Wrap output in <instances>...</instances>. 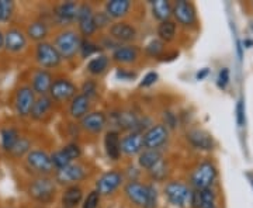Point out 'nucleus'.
Returning <instances> with one entry per match:
<instances>
[{
	"mask_svg": "<svg viewBox=\"0 0 253 208\" xmlns=\"http://www.w3.org/2000/svg\"><path fill=\"white\" fill-rule=\"evenodd\" d=\"M76 26H78L76 30L79 31L82 38L91 40L97 34V28L94 24V9L90 3H87V1L79 3L78 16H76Z\"/></svg>",
	"mask_w": 253,
	"mask_h": 208,
	"instance_id": "nucleus-12",
	"label": "nucleus"
},
{
	"mask_svg": "<svg viewBox=\"0 0 253 208\" xmlns=\"http://www.w3.org/2000/svg\"><path fill=\"white\" fill-rule=\"evenodd\" d=\"M148 176L151 177V180L152 183H159V181H165L168 179V176H169V166H168V162H166V159L163 158L162 161L159 163H156L154 167L151 169V170H148Z\"/></svg>",
	"mask_w": 253,
	"mask_h": 208,
	"instance_id": "nucleus-37",
	"label": "nucleus"
},
{
	"mask_svg": "<svg viewBox=\"0 0 253 208\" xmlns=\"http://www.w3.org/2000/svg\"><path fill=\"white\" fill-rule=\"evenodd\" d=\"M159 79V75L156 72H148L144 76V79L141 81V87H151Z\"/></svg>",
	"mask_w": 253,
	"mask_h": 208,
	"instance_id": "nucleus-50",
	"label": "nucleus"
},
{
	"mask_svg": "<svg viewBox=\"0 0 253 208\" xmlns=\"http://www.w3.org/2000/svg\"><path fill=\"white\" fill-rule=\"evenodd\" d=\"M51 155V161H52V165H54V169L55 172H58V170H62L63 167H66V166H69L71 163H73L71 159H69V156L65 154V151H63L62 148H59V149H56L54 151Z\"/></svg>",
	"mask_w": 253,
	"mask_h": 208,
	"instance_id": "nucleus-40",
	"label": "nucleus"
},
{
	"mask_svg": "<svg viewBox=\"0 0 253 208\" xmlns=\"http://www.w3.org/2000/svg\"><path fill=\"white\" fill-rule=\"evenodd\" d=\"M184 139L191 149L199 152H212L215 149V139L204 128H189L184 134Z\"/></svg>",
	"mask_w": 253,
	"mask_h": 208,
	"instance_id": "nucleus-11",
	"label": "nucleus"
},
{
	"mask_svg": "<svg viewBox=\"0 0 253 208\" xmlns=\"http://www.w3.org/2000/svg\"><path fill=\"white\" fill-rule=\"evenodd\" d=\"M172 20L177 24V27L196 30L199 27V14H197L196 4L187 0L173 1Z\"/></svg>",
	"mask_w": 253,
	"mask_h": 208,
	"instance_id": "nucleus-4",
	"label": "nucleus"
},
{
	"mask_svg": "<svg viewBox=\"0 0 253 208\" xmlns=\"http://www.w3.org/2000/svg\"><path fill=\"white\" fill-rule=\"evenodd\" d=\"M101 196L96 190H90L87 193V196H84V199L82 201V208H99Z\"/></svg>",
	"mask_w": 253,
	"mask_h": 208,
	"instance_id": "nucleus-45",
	"label": "nucleus"
},
{
	"mask_svg": "<svg viewBox=\"0 0 253 208\" xmlns=\"http://www.w3.org/2000/svg\"><path fill=\"white\" fill-rule=\"evenodd\" d=\"M132 9H134V3L131 0H107L103 4V10L113 21L124 20Z\"/></svg>",
	"mask_w": 253,
	"mask_h": 208,
	"instance_id": "nucleus-23",
	"label": "nucleus"
},
{
	"mask_svg": "<svg viewBox=\"0 0 253 208\" xmlns=\"http://www.w3.org/2000/svg\"><path fill=\"white\" fill-rule=\"evenodd\" d=\"M200 196H201L200 208H219V199L215 187L200 190Z\"/></svg>",
	"mask_w": 253,
	"mask_h": 208,
	"instance_id": "nucleus-34",
	"label": "nucleus"
},
{
	"mask_svg": "<svg viewBox=\"0 0 253 208\" xmlns=\"http://www.w3.org/2000/svg\"><path fill=\"white\" fill-rule=\"evenodd\" d=\"M89 167L82 163L81 161L71 163L69 166L63 167L62 170L55 172V181L56 184H61L63 187L66 186H73V184H79L83 180H86L89 177Z\"/></svg>",
	"mask_w": 253,
	"mask_h": 208,
	"instance_id": "nucleus-9",
	"label": "nucleus"
},
{
	"mask_svg": "<svg viewBox=\"0 0 253 208\" xmlns=\"http://www.w3.org/2000/svg\"><path fill=\"white\" fill-rule=\"evenodd\" d=\"M78 9L79 3L78 1H61L55 4L52 7V21L58 27L69 28L72 24L76 23V16H78Z\"/></svg>",
	"mask_w": 253,
	"mask_h": 208,
	"instance_id": "nucleus-14",
	"label": "nucleus"
},
{
	"mask_svg": "<svg viewBox=\"0 0 253 208\" xmlns=\"http://www.w3.org/2000/svg\"><path fill=\"white\" fill-rule=\"evenodd\" d=\"M111 66V59L106 52L94 55L93 58H90L86 64V72L90 75V78H100L104 73H107V71Z\"/></svg>",
	"mask_w": 253,
	"mask_h": 208,
	"instance_id": "nucleus-29",
	"label": "nucleus"
},
{
	"mask_svg": "<svg viewBox=\"0 0 253 208\" xmlns=\"http://www.w3.org/2000/svg\"><path fill=\"white\" fill-rule=\"evenodd\" d=\"M55 103L49 96H38L34 101V106L30 113V118L37 123H42L49 117L54 111Z\"/></svg>",
	"mask_w": 253,
	"mask_h": 208,
	"instance_id": "nucleus-27",
	"label": "nucleus"
},
{
	"mask_svg": "<svg viewBox=\"0 0 253 208\" xmlns=\"http://www.w3.org/2000/svg\"><path fill=\"white\" fill-rule=\"evenodd\" d=\"M24 33L27 36L28 41L40 44V42L48 41V37L51 34V27H49V24L46 23L45 20L37 18V20H33V21L28 23Z\"/></svg>",
	"mask_w": 253,
	"mask_h": 208,
	"instance_id": "nucleus-26",
	"label": "nucleus"
},
{
	"mask_svg": "<svg viewBox=\"0 0 253 208\" xmlns=\"http://www.w3.org/2000/svg\"><path fill=\"white\" fill-rule=\"evenodd\" d=\"M82 40L83 38L76 28H61L54 36L52 44L58 49V52L62 56L63 61L71 62L79 55Z\"/></svg>",
	"mask_w": 253,
	"mask_h": 208,
	"instance_id": "nucleus-2",
	"label": "nucleus"
},
{
	"mask_svg": "<svg viewBox=\"0 0 253 208\" xmlns=\"http://www.w3.org/2000/svg\"><path fill=\"white\" fill-rule=\"evenodd\" d=\"M79 93V87L69 78H54L48 96L52 99L55 104H68L71 100Z\"/></svg>",
	"mask_w": 253,
	"mask_h": 208,
	"instance_id": "nucleus-8",
	"label": "nucleus"
},
{
	"mask_svg": "<svg viewBox=\"0 0 253 208\" xmlns=\"http://www.w3.org/2000/svg\"><path fill=\"white\" fill-rule=\"evenodd\" d=\"M172 9L173 3L169 0H155L151 1V14L158 21H168L172 20Z\"/></svg>",
	"mask_w": 253,
	"mask_h": 208,
	"instance_id": "nucleus-31",
	"label": "nucleus"
},
{
	"mask_svg": "<svg viewBox=\"0 0 253 208\" xmlns=\"http://www.w3.org/2000/svg\"><path fill=\"white\" fill-rule=\"evenodd\" d=\"M159 204V189L155 183H148V193L144 208H158Z\"/></svg>",
	"mask_w": 253,
	"mask_h": 208,
	"instance_id": "nucleus-43",
	"label": "nucleus"
},
{
	"mask_svg": "<svg viewBox=\"0 0 253 208\" xmlns=\"http://www.w3.org/2000/svg\"><path fill=\"white\" fill-rule=\"evenodd\" d=\"M190 194H191L190 186L181 180H169L163 186L165 199L174 208L189 207Z\"/></svg>",
	"mask_w": 253,
	"mask_h": 208,
	"instance_id": "nucleus-6",
	"label": "nucleus"
},
{
	"mask_svg": "<svg viewBox=\"0 0 253 208\" xmlns=\"http://www.w3.org/2000/svg\"><path fill=\"white\" fill-rule=\"evenodd\" d=\"M123 193L132 206L144 208L146 193H148V183H142L139 180L126 181V184L123 186Z\"/></svg>",
	"mask_w": 253,
	"mask_h": 208,
	"instance_id": "nucleus-21",
	"label": "nucleus"
},
{
	"mask_svg": "<svg viewBox=\"0 0 253 208\" xmlns=\"http://www.w3.org/2000/svg\"><path fill=\"white\" fill-rule=\"evenodd\" d=\"M219 179V170L217 163L211 159H204L199 162L190 172L189 184L193 190H204L210 187H215Z\"/></svg>",
	"mask_w": 253,
	"mask_h": 208,
	"instance_id": "nucleus-1",
	"label": "nucleus"
},
{
	"mask_svg": "<svg viewBox=\"0 0 253 208\" xmlns=\"http://www.w3.org/2000/svg\"><path fill=\"white\" fill-rule=\"evenodd\" d=\"M4 49V33L0 30V51Z\"/></svg>",
	"mask_w": 253,
	"mask_h": 208,
	"instance_id": "nucleus-52",
	"label": "nucleus"
},
{
	"mask_svg": "<svg viewBox=\"0 0 253 208\" xmlns=\"http://www.w3.org/2000/svg\"><path fill=\"white\" fill-rule=\"evenodd\" d=\"M124 184H126L124 173L118 169H111L99 176V179L94 183V190L101 197H109L118 191V189H121Z\"/></svg>",
	"mask_w": 253,
	"mask_h": 208,
	"instance_id": "nucleus-10",
	"label": "nucleus"
},
{
	"mask_svg": "<svg viewBox=\"0 0 253 208\" xmlns=\"http://www.w3.org/2000/svg\"><path fill=\"white\" fill-rule=\"evenodd\" d=\"M93 107V100L86 97L84 94L78 93L69 103H68V114L73 121H81L86 114H89Z\"/></svg>",
	"mask_w": 253,
	"mask_h": 208,
	"instance_id": "nucleus-24",
	"label": "nucleus"
},
{
	"mask_svg": "<svg viewBox=\"0 0 253 208\" xmlns=\"http://www.w3.org/2000/svg\"><path fill=\"white\" fill-rule=\"evenodd\" d=\"M20 136L21 135H20V132L16 127L6 125V127L0 128V148H1V151L10 154Z\"/></svg>",
	"mask_w": 253,
	"mask_h": 208,
	"instance_id": "nucleus-33",
	"label": "nucleus"
},
{
	"mask_svg": "<svg viewBox=\"0 0 253 208\" xmlns=\"http://www.w3.org/2000/svg\"><path fill=\"white\" fill-rule=\"evenodd\" d=\"M141 58V48L136 44H126V45H118L111 55V64L118 65L120 68L135 65Z\"/></svg>",
	"mask_w": 253,
	"mask_h": 208,
	"instance_id": "nucleus-19",
	"label": "nucleus"
},
{
	"mask_svg": "<svg viewBox=\"0 0 253 208\" xmlns=\"http://www.w3.org/2000/svg\"><path fill=\"white\" fill-rule=\"evenodd\" d=\"M99 45L100 48L104 51V49H110L111 52L117 48L120 44L118 42H116L111 37L109 36V34H103V36L100 37V41H99Z\"/></svg>",
	"mask_w": 253,
	"mask_h": 208,
	"instance_id": "nucleus-47",
	"label": "nucleus"
},
{
	"mask_svg": "<svg viewBox=\"0 0 253 208\" xmlns=\"http://www.w3.org/2000/svg\"><path fill=\"white\" fill-rule=\"evenodd\" d=\"M84 199V191L79 184L63 187L61 194V207L62 208H79Z\"/></svg>",
	"mask_w": 253,
	"mask_h": 208,
	"instance_id": "nucleus-28",
	"label": "nucleus"
},
{
	"mask_svg": "<svg viewBox=\"0 0 253 208\" xmlns=\"http://www.w3.org/2000/svg\"><path fill=\"white\" fill-rule=\"evenodd\" d=\"M163 159L162 151H158V149H144L141 154L138 155V159H136V165L141 170H151L156 163H159Z\"/></svg>",
	"mask_w": 253,
	"mask_h": 208,
	"instance_id": "nucleus-30",
	"label": "nucleus"
},
{
	"mask_svg": "<svg viewBox=\"0 0 253 208\" xmlns=\"http://www.w3.org/2000/svg\"><path fill=\"white\" fill-rule=\"evenodd\" d=\"M36 99V93L31 89L30 84L27 83L20 84L14 93V100H13V107H14L16 116L18 118L30 117V113H31Z\"/></svg>",
	"mask_w": 253,
	"mask_h": 208,
	"instance_id": "nucleus-13",
	"label": "nucleus"
},
{
	"mask_svg": "<svg viewBox=\"0 0 253 208\" xmlns=\"http://www.w3.org/2000/svg\"><path fill=\"white\" fill-rule=\"evenodd\" d=\"M236 120H238V124H239V127H244L245 109H244V104H242V101H239V103H238V106H236Z\"/></svg>",
	"mask_w": 253,
	"mask_h": 208,
	"instance_id": "nucleus-51",
	"label": "nucleus"
},
{
	"mask_svg": "<svg viewBox=\"0 0 253 208\" xmlns=\"http://www.w3.org/2000/svg\"><path fill=\"white\" fill-rule=\"evenodd\" d=\"M58 184L51 176H36L28 181L27 194L31 200L40 204H49L55 200Z\"/></svg>",
	"mask_w": 253,
	"mask_h": 208,
	"instance_id": "nucleus-3",
	"label": "nucleus"
},
{
	"mask_svg": "<svg viewBox=\"0 0 253 208\" xmlns=\"http://www.w3.org/2000/svg\"><path fill=\"white\" fill-rule=\"evenodd\" d=\"M116 76H117V79H120V81L129 82L132 81V79H135L136 73L129 71V69H126V68H118L117 72H116Z\"/></svg>",
	"mask_w": 253,
	"mask_h": 208,
	"instance_id": "nucleus-49",
	"label": "nucleus"
},
{
	"mask_svg": "<svg viewBox=\"0 0 253 208\" xmlns=\"http://www.w3.org/2000/svg\"><path fill=\"white\" fill-rule=\"evenodd\" d=\"M142 151H144V138L141 132L131 131L121 136V155L132 158V156H138Z\"/></svg>",
	"mask_w": 253,
	"mask_h": 208,
	"instance_id": "nucleus-22",
	"label": "nucleus"
},
{
	"mask_svg": "<svg viewBox=\"0 0 253 208\" xmlns=\"http://www.w3.org/2000/svg\"><path fill=\"white\" fill-rule=\"evenodd\" d=\"M229 81H231V76H229V69L228 68H222L219 73H218V79L217 84L219 89H226V86L229 84Z\"/></svg>",
	"mask_w": 253,
	"mask_h": 208,
	"instance_id": "nucleus-48",
	"label": "nucleus"
},
{
	"mask_svg": "<svg viewBox=\"0 0 253 208\" xmlns=\"http://www.w3.org/2000/svg\"><path fill=\"white\" fill-rule=\"evenodd\" d=\"M54 82V75L49 71L45 69H41V68H37L31 73V78H30V86L31 89L34 90L36 96H48L49 89H51V84Z\"/></svg>",
	"mask_w": 253,
	"mask_h": 208,
	"instance_id": "nucleus-20",
	"label": "nucleus"
},
{
	"mask_svg": "<svg viewBox=\"0 0 253 208\" xmlns=\"http://www.w3.org/2000/svg\"><path fill=\"white\" fill-rule=\"evenodd\" d=\"M94 24L99 31H107L110 26L113 24V20L107 16V13L104 10H94Z\"/></svg>",
	"mask_w": 253,
	"mask_h": 208,
	"instance_id": "nucleus-42",
	"label": "nucleus"
},
{
	"mask_svg": "<svg viewBox=\"0 0 253 208\" xmlns=\"http://www.w3.org/2000/svg\"><path fill=\"white\" fill-rule=\"evenodd\" d=\"M109 124L107 114L101 110H94L86 114L79 121V127L83 132L90 134V135H99L101 134Z\"/></svg>",
	"mask_w": 253,
	"mask_h": 208,
	"instance_id": "nucleus-17",
	"label": "nucleus"
},
{
	"mask_svg": "<svg viewBox=\"0 0 253 208\" xmlns=\"http://www.w3.org/2000/svg\"><path fill=\"white\" fill-rule=\"evenodd\" d=\"M99 82H97V79H94V78L84 79V81L82 82L81 86H79V93L84 94L86 97H89L93 101L99 97Z\"/></svg>",
	"mask_w": 253,
	"mask_h": 208,
	"instance_id": "nucleus-35",
	"label": "nucleus"
},
{
	"mask_svg": "<svg viewBox=\"0 0 253 208\" xmlns=\"http://www.w3.org/2000/svg\"><path fill=\"white\" fill-rule=\"evenodd\" d=\"M107 34L120 45H126V44H135L138 38V30L132 23L121 20V21H113V24L107 30Z\"/></svg>",
	"mask_w": 253,
	"mask_h": 208,
	"instance_id": "nucleus-16",
	"label": "nucleus"
},
{
	"mask_svg": "<svg viewBox=\"0 0 253 208\" xmlns=\"http://www.w3.org/2000/svg\"><path fill=\"white\" fill-rule=\"evenodd\" d=\"M62 149L65 151V154L69 156V159H71L72 162H78L82 156H83V149H82V146L78 144V142H75V141L63 145Z\"/></svg>",
	"mask_w": 253,
	"mask_h": 208,
	"instance_id": "nucleus-44",
	"label": "nucleus"
},
{
	"mask_svg": "<svg viewBox=\"0 0 253 208\" xmlns=\"http://www.w3.org/2000/svg\"><path fill=\"white\" fill-rule=\"evenodd\" d=\"M16 11V4L11 0H0V21L7 23L10 21Z\"/></svg>",
	"mask_w": 253,
	"mask_h": 208,
	"instance_id": "nucleus-41",
	"label": "nucleus"
},
{
	"mask_svg": "<svg viewBox=\"0 0 253 208\" xmlns=\"http://www.w3.org/2000/svg\"><path fill=\"white\" fill-rule=\"evenodd\" d=\"M124 179L126 181H135L139 180V176H141V169L138 167V165H128L126 169L124 170Z\"/></svg>",
	"mask_w": 253,
	"mask_h": 208,
	"instance_id": "nucleus-46",
	"label": "nucleus"
},
{
	"mask_svg": "<svg viewBox=\"0 0 253 208\" xmlns=\"http://www.w3.org/2000/svg\"><path fill=\"white\" fill-rule=\"evenodd\" d=\"M144 149H158L162 151L163 146L170 139V129L163 123H155L142 134Z\"/></svg>",
	"mask_w": 253,
	"mask_h": 208,
	"instance_id": "nucleus-15",
	"label": "nucleus"
},
{
	"mask_svg": "<svg viewBox=\"0 0 253 208\" xmlns=\"http://www.w3.org/2000/svg\"><path fill=\"white\" fill-rule=\"evenodd\" d=\"M177 33H179V27L173 20L158 23V26H156V38L161 40L165 44L173 42L177 37Z\"/></svg>",
	"mask_w": 253,
	"mask_h": 208,
	"instance_id": "nucleus-32",
	"label": "nucleus"
},
{
	"mask_svg": "<svg viewBox=\"0 0 253 208\" xmlns=\"http://www.w3.org/2000/svg\"><path fill=\"white\" fill-rule=\"evenodd\" d=\"M28 46V38L24 30L10 27L4 31V51L11 55L23 54Z\"/></svg>",
	"mask_w": 253,
	"mask_h": 208,
	"instance_id": "nucleus-18",
	"label": "nucleus"
},
{
	"mask_svg": "<svg viewBox=\"0 0 253 208\" xmlns=\"http://www.w3.org/2000/svg\"><path fill=\"white\" fill-rule=\"evenodd\" d=\"M104 152L111 162H118L121 159V134L117 129L110 128L104 134Z\"/></svg>",
	"mask_w": 253,
	"mask_h": 208,
	"instance_id": "nucleus-25",
	"label": "nucleus"
},
{
	"mask_svg": "<svg viewBox=\"0 0 253 208\" xmlns=\"http://www.w3.org/2000/svg\"><path fill=\"white\" fill-rule=\"evenodd\" d=\"M31 149H33V142H31V139L27 138V136L21 135L18 138V141L16 142V145H14V148L11 149L10 155H11L13 158H16V159H21V158H26Z\"/></svg>",
	"mask_w": 253,
	"mask_h": 208,
	"instance_id": "nucleus-38",
	"label": "nucleus"
},
{
	"mask_svg": "<svg viewBox=\"0 0 253 208\" xmlns=\"http://www.w3.org/2000/svg\"><path fill=\"white\" fill-rule=\"evenodd\" d=\"M34 59H36L38 68L49 71V72H52L54 69H58L63 64L62 56L59 55L58 49L55 48L51 41H44V42L36 44Z\"/></svg>",
	"mask_w": 253,
	"mask_h": 208,
	"instance_id": "nucleus-5",
	"label": "nucleus"
},
{
	"mask_svg": "<svg viewBox=\"0 0 253 208\" xmlns=\"http://www.w3.org/2000/svg\"><path fill=\"white\" fill-rule=\"evenodd\" d=\"M27 170L36 176H51L55 173L54 165L51 161V155L44 149H31L24 158Z\"/></svg>",
	"mask_w": 253,
	"mask_h": 208,
	"instance_id": "nucleus-7",
	"label": "nucleus"
},
{
	"mask_svg": "<svg viewBox=\"0 0 253 208\" xmlns=\"http://www.w3.org/2000/svg\"><path fill=\"white\" fill-rule=\"evenodd\" d=\"M103 49L100 48L99 42L93 41V40H87L83 38L81 44V49H79V56L82 59H87V58H93L94 55L101 54Z\"/></svg>",
	"mask_w": 253,
	"mask_h": 208,
	"instance_id": "nucleus-36",
	"label": "nucleus"
},
{
	"mask_svg": "<svg viewBox=\"0 0 253 208\" xmlns=\"http://www.w3.org/2000/svg\"><path fill=\"white\" fill-rule=\"evenodd\" d=\"M165 51H166V44L158 38H152L144 48L145 55L154 59H159L165 54Z\"/></svg>",
	"mask_w": 253,
	"mask_h": 208,
	"instance_id": "nucleus-39",
	"label": "nucleus"
}]
</instances>
